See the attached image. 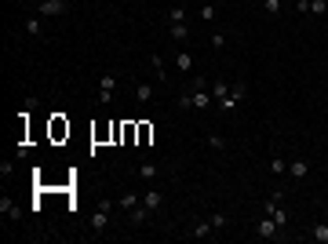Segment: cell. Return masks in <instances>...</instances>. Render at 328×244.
<instances>
[{
  "mask_svg": "<svg viewBox=\"0 0 328 244\" xmlns=\"http://www.w3.org/2000/svg\"><path fill=\"white\" fill-rule=\"evenodd\" d=\"M263 212H266V215H270V219H274V222H277L281 230H288L292 215L284 212V193H281V190H274V193L266 197V204H263Z\"/></svg>",
  "mask_w": 328,
  "mask_h": 244,
  "instance_id": "6da1fadb",
  "label": "cell"
},
{
  "mask_svg": "<svg viewBox=\"0 0 328 244\" xmlns=\"http://www.w3.org/2000/svg\"><path fill=\"white\" fill-rule=\"evenodd\" d=\"M212 99L215 95H208V91H186V95H179V109H208Z\"/></svg>",
  "mask_w": 328,
  "mask_h": 244,
  "instance_id": "7a4b0ae2",
  "label": "cell"
},
{
  "mask_svg": "<svg viewBox=\"0 0 328 244\" xmlns=\"http://www.w3.org/2000/svg\"><path fill=\"white\" fill-rule=\"evenodd\" d=\"M69 11V0H37V15L40 18H59Z\"/></svg>",
  "mask_w": 328,
  "mask_h": 244,
  "instance_id": "3957f363",
  "label": "cell"
},
{
  "mask_svg": "<svg viewBox=\"0 0 328 244\" xmlns=\"http://www.w3.org/2000/svg\"><path fill=\"white\" fill-rule=\"evenodd\" d=\"M244 99H248V84H230V95H226V99H219V109H223V113H230V109H237Z\"/></svg>",
  "mask_w": 328,
  "mask_h": 244,
  "instance_id": "277c9868",
  "label": "cell"
},
{
  "mask_svg": "<svg viewBox=\"0 0 328 244\" xmlns=\"http://www.w3.org/2000/svg\"><path fill=\"white\" fill-rule=\"evenodd\" d=\"M113 200H99V208H95V215H92V230L95 233H102L106 226H110V215H113Z\"/></svg>",
  "mask_w": 328,
  "mask_h": 244,
  "instance_id": "5b68a950",
  "label": "cell"
},
{
  "mask_svg": "<svg viewBox=\"0 0 328 244\" xmlns=\"http://www.w3.org/2000/svg\"><path fill=\"white\" fill-rule=\"evenodd\" d=\"M256 237H263V240H277V237H284V230H281L270 215H263V219L256 222Z\"/></svg>",
  "mask_w": 328,
  "mask_h": 244,
  "instance_id": "8992f818",
  "label": "cell"
},
{
  "mask_svg": "<svg viewBox=\"0 0 328 244\" xmlns=\"http://www.w3.org/2000/svg\"><path fill=\"white\" fill-rule=\"evenodd\" d=\"M113 88H117V73H102V77H99V102H102V106L113 102Z\"/></svg>",
  "mask_w": 328,
  "mask_h": 244,
  "instance_id": "52a82bcc",
  "label": "cell"
},
{
  "mask_svg": "<svg viewBox=\"0 0 328 244\" xmlns=\"http://www.w3.org/2000/svg\"><path fill=\"white\" fill-rule=\"evenodd\" d=\"M172 59H175V69H179V73H193V55H190L186 48H179Z\"/></svg>",
  "mask_w": 328,
  "mask_h": 244,
  "instance_id": "ba28073f",
  "label": "cell"
},
{
  "mask_svg": "<svg viewBox=\"0 0 328 244\" xmlns=\"http://www.w3.org/2000/svg\"><path fill=\"white\" fill-rule=\"evenodd\" d=\"M168 36L175 40V44H186V40H190V26L186 22H172L168 26Z\"/></svg>",
  "mask_w": 328,
  "mask_h": 244,
  "instance_id": "9c48e42d",
  "label": "cell"
},
{
  "mask_svg": "<svg viewBox=\"0 0 328 244\" xmlns=\"http://www.w3.org/2000/svg\"><path fill=\"white\" fill-rule=\"evenodd\" d=\"M0 215L11 219V222H19V219H22V208L15 204V200H8V197H4V200H0Z\"/></svg>",
  "mask_w": 328,
  "mask_h": 244,
  "instance_id": "30bf717a",
  "label": "cell"
},
{
  "mask_svg": "<svg viewBox=\"0 0 328 244\" xmlns=\"http://www.w3.org/2000/svg\"><path fill=\"white\" fill-rule=\"evenodd\" d=\"M150 215H153V212H150L146 204H135V208L128 212V222H132V226H142V222H146Z\"/></svg>",
  "mask_w": 328,
  "mask_h": 244,
  "instance_id": "8fae6325",
  "label": "cell"
},
{
  "mask_svg": "<svg viewBox=\"0 0 328 244\" xmlns=\"http://www.w3.org/2000/svg\"><path fill=\"white\" fill-rule=\"evenodd\" d=\"M310 240L328 244V222H314V226H310Z\"/></svg>",
  "mask_w": 328,
  "mask_h": 244,
  "instance_id": "7c38bea8",
  "label": "cell"
},
{
  "mask_svg": "<svg viewBox=\"0 0 328 244\" xmlns=\"http://www.w3.org/2000/svg\"><path fill=\"white\" fill-rule=\"evenodd\" d=\"M142 204H146V208H150V212H157V208H160V204H164V193H160V190H150V193H146V197H142Z\"/></svg>",
  "mask_w": 328,
  "mask_h": 244,
  "instance_id": "4fadbf2b",
  "label": "cell"
},
{
  "mask_svg": "<svg viewBox=\"0 0 328 244\" xmlns=\"http://www.w3.org/2000/svg\"><path fill=\"white\" fill-rule=\"evenodd\" d=\"M186 237H193V240H204V237H212V222H208V219H204V222H197V226H193Z\"/></svg>",
  "mask_w": 328,
  "mask_h": 244,
  "instance_id": "5bb4252c",
  "label": "cell"
},
{
  "mask_svg": "<svg viewBox=\"0 0 328 244\" xmlns=\"http://www.w3.org/2000/svg\"><path fill=\"white\" fill-rule=\"evenodd\" d=\"M288 175H292V179H306V175H310V164H306V160H292V164H288Z\"/></svg>",
  "mask_w": 328,
  "mask_h": 244,
  "instance_id": "9a60e30c",
  "label": "cell"
},
{
  "mask_svg": "<svg viewBox=\"0 0 328 244\" xmlns=\"http://www.w3.org/2000/svg\"><path fill=\"white\" fill-rule=\"evenodd\" d=\"M26 33H29V36H37V40L44 36V26H40V18H37V15H29V18H26Z\"/></svg>",
  "mask_w": 328,
  "mask_h": 244,
  "instance_id": "2e32d148",
  "label": "cell"
},
{
  "mask_svg": "<svg viewBox=\"0 0 328 244\" xmlns=\"http://www.w3.org/2000/svg\"><path fill=\"white\" fill-rule=\"evenodd\" d=\"M208 222H212V230H226V226H230V215H226V212H212Z\"/></svg>",
  "mask_w": 328,
  "mask_h": 244,
  "instance_id": "e0dca14e",
  "label": "cell"
},
{
  "mask_svg": "<svg viewBox=\"0 0 328 244\" xmlns=\"http://www.w3.org/2000/svg\"><path fill=\"white\" fill-rule=\"evenodd\" d=\"M190 91H208V77H204V73H193V77H190Z\"/></svg>",
  "mask_w": 328,
  "mask_h": 244,
  "instance_id": "ac0fdd59",
  "label": "cell"
},
{
  "mask_svg": "<svg viewBox=\"0 0 328 244\" xmlns=\"http://www.w3.org/2000/svg\"><path fill=\"white\" fill-rule=\"evenodd\" d=\"M135 99H139V106H146V102L153 99V88H150V84H135Z\"/></svg>",
  "mask_w": 328,
  "mask_h": 244,
  "instance_id": "d6986e66",
  "label": "cell"
},
{
  "mask_svg": "<svg viewBox=\"0 0 328 244\" xmlns=\"http://www.w3.org/2000/svg\"><path fill=\"white\" fill-rule=\"evenodd\" d=\"M117 204H120V208H124V212H132L135 204H142V197H135V193H124V197H120V200H117Z\"/></svg>",
  "mask_w": 328,
  "mask_h": 244,
  "instance_id": "ffe728a7",
  "label": "cell"
},
{
  "mask_svg": "<svg viewBox=\"0 0 328 244\" xmlns=\"http://www.w3.org/2000/svg\"><path fill=\"white\" fill-rule=\"evenodd\" d=\"M270 172H274V175H288V160H284V157H274V160H270Z\"/></svg>",
  "mask_w": 328,
  "mask_h": 244,
  "instance_id": "44dd1931",
  "label": "cell"
},
{
  "mask_svg": "<svg viewBox=\"0 0 328 244\" xmlns=\"http://www.w3.org/2000/svg\"><path fill=\"white\" fill-rule=\"evenodd\" d=\"M172 22H186V8L172 4V8H168V26H172Z\"/></svg>",
  "mask_w": 328,
  "mask_h": 244,
  "instance_id": "7402d4cb",
  "label": "cell"
},
{
  "mask_svg": "<svg viewBox=\"0 0 328 244\" xmlns=\"http://www.w3.org/2000/svg\"><path fill=\"white\" fill-rule=\"evenodd\" d=\"M212 95H215V102L226 99V95H230V84H226V80H215V84H212Z\"/></svg>",
  "mask_w": 328,
  "mask_h": 244,
  "instance_id": "603a6c76",
  "label": "cell"
},
{
  "mask_svg": "<svg viewBox=\"0 0 328 244\" xmlns=\"http://www.w3.org/2000/svg\"><path fill=\"white\" fill-rule=\"evenodd\" d=\"M139 179H157V164L142 160V164H139Z\"/></svg>",
  "mask_w": 328,
  "mask_h": 244,
  "instance_id": "cb8c5ba5",
  "label": "cell"
},
{
  "mask_svg": "<svg viewBox=\"0 0 328 244\" xmlns=\"http://www.w3.org/2000/svg\"><path fill=\"white\" fill-rule=\"evenodd\" d=\"M215 15H219L215 4H201V18H204V22H215Z\"/></svg>",
  "mask_w": 328,
  "mask_h": 244,
  "instance_id": "d4e9b609",
  "label": "cell"
},
{
  "mask_svg": "<svg viewBox=\"0 0 328 244\" xmlns=\"http://www.w3.org/2000/svg\"><path fill=\"white\" fill-rule=\"evenodd\" d=\"M263 11H266L270 18H277V15H281V0H263Z\"/></svg>",
  "mask_w": 328,
  "mask_h": 244,
  "instance_id": "484cf974",
  "label": "cell"
},
{
  "mask_svg": "<svg viewBox=\"0 0 328 244\" xmlns=\"http://www.w3.org/2000/svg\"><path fill=\"white\" fill-rule=\"evenodd\" d=\"M310 15H328V0H310Z\"/></svg>",
  "mask_w": 328,
  "mask_h": 244,
  "instance_id": "4316f807",
  "label": "cell"
},
{
  "mask_svg": "<svg viewBox=\"0 0 328 244\" xmlns=\"http://www.w3.org/2000/svg\"><path fill=\"white\" fill-rule=\"evenodd\" d=\"M150 62H153V69H157V77H160V80H168V69H164V59H160V55H153Z\"/></svg>",
  "mask_w": 328,
  "mask_h": 244,
  "instance_id": "83f0119b",
  "label": "cell"
},
{
  "mask_svg": "<svg viewBox=\"0 0 328 244\" xmlns=\"http://www.w3.org/2000/svg\"><path fill=\"white\" fill-rule=\"evenodd\" d=\"M208 146H212V149H226V139H223V135H215V132H212V135H208Z\"/></svg>",
  "mask_w": 328,
  "mask_h": 244,
  "instance_id": "f1b7e54d",
  "label": "cell"
},
{
  "mask_svg": "<svg viewBox=\"0 0 328 244\" xmlns=\"http://www.w3.org/2000/svg\"><path fill=\"white\" fill-rule=\"evenodd\" d=\"M212 48H219V51L226 48V33H212Z\"/></svg>",
  "mask_w": 328,
  "mask_h": 244,
  "instance_id": "f546056e",
  "label": "cell"
}]
</instances>
